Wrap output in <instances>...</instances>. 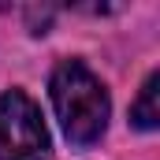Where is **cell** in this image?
Wrapping results in <instances>:
<instances>
[{
    "label": "cell",
    "instance_id": "cell-1",
    "mask_svg": "<svg viewBox=\"0 0 160 160\" xmlns=\"http://www.w3.org/2000/svg\"><path fill=\"white\" fill-rule=\"evenodd\" d=\"M48 97H52L56 119L63 127L67 142H75V145H93V142H101V134H104V127H108L112 101H108L104 82L97 78L82 60H63V63L52 71Z\"/></svg>",
    "mask_w": 160,
    "mask_h": 160
},
{
    "label": "cell",
    "instance_id": "cell-2",
    "mask_svg": "<svg viewBox=\"0 0 160 160\" xmlns=\"http://www.w3.org/2000/svg\"><path fill=\"white\" fill-rule=\"evenodd\" d=\"M48 130L41 123V108L22 93H0V160H45Z\"/></svg>",
    "mask_w": 160,
    "mask_h": 160
},
{
    "label": "cell",
    "instance_id": "cell-3",
    "mask_svg": "<svg viewBox=\"0 0 160 160\" xmlns=\"http://www.w3.org/2000/svg\"><path fill=\"white\" fill-rule=\"evenodd\" d=\"M157 93H160V75L153 71L145 86H142V97L134 101V108H130V119L134 127H142V130H157L160 127V108H157Z\"/></svg>",
    "mask_w": 160,
    "mask_h": 160
}]
</instances>
